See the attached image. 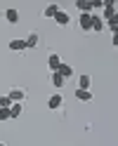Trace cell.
Segmentation results:
<instances>
[{
  "instance_id": "obj_9",
  "label": "cell",
  "mask_w": 118,
  "mask_h": 146,
  "mask_svg": "<svg viewBox=\"0 0 118 146\" xmlns=\"http://www.w3.org/2000/svg\"><path fill=\"white\" fill-rule=\"evenodd\" d=\"M5 19H7V24H19V12L14 7H10V10H5Z\"/></svg>"
},
{
  "instance_id": "obj_10",
  "label": "cell",
  "mask_w": 118,
  "mask_h": 146,
  "mask_svg": "<svg viewBox=\"0 0 118 146\" xmlns=\"http://www.w3.org/2000/svg\"><path fill=\"white\" fill-rule=\"evenodd\" d=\"M90 85H92V78H90L87 73H83V76L78 78V87L76 90H90Z\"/></svg>"
},
{
  "instance_id": "obj_15",
  "label": "cell",
  "mask_w": 118,
  "mask_h": 146,
  "mask_svg": "<svg viewBox=\"0 0 118 146\" xmlns=\"http://www.w3.org/2000/svg\"><path fill=\"white\" fill-rule=\"evenodd\" d=\"M10 50L12 52H24L26 50V42L24 40H10Z\"/></svg>"
},
{
  "instance_id": "obj_14",
  "label": "cell",
  "mask_w": 118,
  "mask_h": 146,
  "mask_svg": "<svg viewBox=\"0 0 118 146\" xmlns=\"http://www.w3.org/2000/svg\"><path fill=\"white\" fill-rule=\"evenodd\" d=\"M21 111H24V104H12L10 106V120H12V118H19Z\"/></svg>"
},
{
  "instance_id": "obj_5",
  "label": "cell",
  "mask_w": 118,
  "mask_h": 146,
  "mask_svg": "<svg viewBox=\"0 0 118 146\" xmlns=\"http://www.w3.org/2000/svg\"><path fill=\"white\" fill-rule=\"evenodd\" d=\"M54 73H59V76L66 80V78H71V76H73V66H69V64H64V61H61V64H59V68L54 71Z\"/></svg>"
},
{
  "instance_id": "obj_18",
  "label": "cell",
  "mask_w": 118,
  "mask_h": 146,
  "mask_svg": "<svg viewBox=\"0 0 118 146\" xmlns=\"http://www.w3.org/2000/svg\"><path fill=\"white\" fill-rule=\"evenodd\" d=\"M64 83H66V80L61 78L59 73H52V85H54V87H64Z\"/></svg>"
},
{
  "instance_id": "obj_17",
  "label": "cell",
  "mask_w": 118,
  "mask_h": 146,
  "mask_svg": "<svg viewBox=\"0 0 118 146\" xmlns=\"http://www.w3.org/2000/svg\"><path fill=\"white\" fill-rule=\"evenodd\" d=\"M104 29H109L111 33H118V17H113V19H109V21L104 24Z\"/></svg>"
},
{
  "instance_id": "obj_19",
  "label": "cell",
  "mask_w": 118,
  "mask_h": 146,
  "mask_svg": "<svg viewBox=\"0 0 118 146\" xmlns=\"http://www.w3.org/2000/svg\"><path fill=\"white\" fill-rule=\"evenodd\" d=\"M10 106H12L10 97H7V94H0V108H10Z\"/></svg>"
},
{
  "instance_id": "obj_3",
  "label": "cell",
  "mask_w": 118,
  "mask_h": 146,
  "mask_svg": "<svg viewBox=\"0 0 118 146\" xmlns=\"http://www.w3.org/2000/svg\"><path fill=\"white\" fill-rule=\"evenodd\" d=\"M102 10H104V12H102V21H104V19L109 21V19H113V17H116V5H113V3H104Z\"/></svg>"
},
{
  "instance_id": "obj_11",
  "label": "cell",
  "mask_w": 118,
  "mask_h": 146,
  "mask_svg": "<svg viewBox=\"0 0 118 146\" xmlns=\"http://www.w3.org/2000/svg\"><path fill=\"white\" fill-rule=\"evenodd\" d=\"M59 64H61V57H59V54H50V57H47V66H50L52 73L59 68Z\"/></svg>"
},
{
  "instance_id": "obj_6",
  "label": "cell",
  "mask_w": 118,
  "mask_h": 146,
  "mask_svg": "<svg viewBox=\"0 0 118 146\" xmlns=\"http://www.w3.org/2000/svg\"><path fill=\"white\" fill-rule=\"evenodd\" d=\"M92 33H102V31H106L104 29V21H102V17L99 14H92V29H90Z\"/></svg>"
},
{
  "instance_id": "obj_13",
  "label": "cell",
  "mask_w": 118,
  "mask_h": 146,
  "mask_svg": "<svg viewBox=\"0 0 118 146\" xmlns=\"http://www.w3.org/2000/svg\"><path fill=\"white\" fill-rule=\"evenodd\" d=\"M76 99L78 102H90V99H92V92H90V90H76Z\"/></svg>"
},
{
  "instance_id": "obj_7",
  "label": "cell",
  "mask_w": 118,
  "mask_h": 146,
  "mask_svg": "<svg viewBox=\"0 0 118 146\" xmlns=\"http://www.w3.org/2000/svg\"><path fill=\"white\" fill-rule=\"evenodd\" d=\"M54 21H57L59 26H69V24H71V17H69L64 10H59L57 14H54Z\"/></svg>"
},
{
  "instance_id": "obj_12",
  "label": "cell",
  "mask_w": 118,
  "mask_h": 146,
  "mask_svg": "<svg viewBox=\"0 0 118 146\" xmlns=\"http://www.w3.org/2000/svg\"><path fill=\"white\" fill-rule=\"evenodd\" d=\"M24 42H26V50H33V47H38L40 38H38V33H31V35H29V38H26Z\"/></svg>"
},
{
  "instance_id": "obj_1",
  "label": "cell",
  "mask_w": 118,
  "mask_h": 146,
  "mask_svg": "<svg viewBox=\"0 0 118 146\" xmlns=\"http://www.w3.org/2000/svg\"><path fill=\"white\" fill-rule=\"evenodd\" d=\"M61 106H64V97H61V92H54L47 99V108H50V111H59Z\"/></svg>"
},
{
  "instance_id": "obj_20",
  "label": "cell",
  "mask_w": 118,
  "mask_h": 146,
  "mask_svg": "<svg viewBox=\"0 0 118 146\" xmlns=\"http://www.w3.org/2000/svg\"><path fill=\"white\" fill-rule=\"evenodd\" d=\"M10 120V108H0V123Z\"/></svg>"
},
{
  "instance_id": "obj_21",
  "label": "cell",
  "mask_w": 118,
  "mask_h": 146,
  "mask_svg": "<svg viewBox=\"0 0 118 146\" xmlns=\"http://www.w3.org/2000/svg\"><path fill=\"white\" fill-rule=\"evenodd\" d=\"M0 146H7V144H3V141H0Z\"/></svg>"
},
{
  "instance_id": "obj_8",
  "label": "cell",
  "mask_w": 118,
  "mask_h": 146,
  "mask_svg": "<svg viewBox=\"0 0 118 146\" xmlns=\"http://www.w3.org/2000/svg\"><path fill=\"white\" fill-rule=\"evenodd\" d=\"M76 7L80 10V14H92V3L90 0H78Z\"/></svg>"
},
{
  "instance_id": "obj_16",
  "label": "cell",
  "mask_w": 118,
  "mask_h": 146,
  "mask_svg": "<svg viewBox=\"0 0 118 146\" xmlns=\"http://www.w3.org/2000/svg\"><path fill=\"white\" fill-rule=\"evenodd\" d=\"M59 10H61L59 5H47V7H45V12H43V14L47 17V19H54V14H57Z\"/></svg>"
},
{
  "instance_id": "obj_2",
  "label": "cell",
  "mask_w": 118,
  "mask_h": 146,
  "mask_svg": "<svg viewBox=\"0 0 118 146\" xmlns=\"http://www.w3.org/2000/svg\"><path fill=\"white\" fill-rule=\"evenodd\" d=\"M7 97H10V102H12V104H24V99H26V90H21V87H12Z\"/></svg>"
},
{
  "instance_id": "obj_4",
  "label": "cell",
  "mask_w": 118,
  "mask_h": 146,
  "mask_svg": "<svg viewBox=\"0 0 118 146\" xmlns=\"http://www.w3.org/2000/svg\"><path fill=\"white\" fill-rule=\"evenodd\" d=\"M78 26H80V31H90L92 29V14H80L78 17Z\"/></svg>"
}]
</instances>
